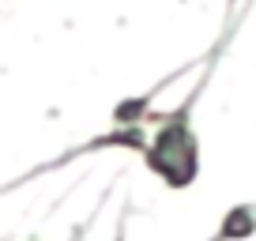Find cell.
Here are the masks:
<instances>
[{"mask_svg":"<svg viewBox=\"0 0 256 241\" xmlns=\"http://www.w3.org/2000/svg\"><path fill=\"white\" fill-rule=\"evenodd\" d=\"M200 90H204V80L188 90V98L177 110L147 117L154 124V136H147L144 166L166 188H188L200 177V140H196V128H192V110H196Z\"/></svg>","mask_w":256,"mask_h":241,"instance_id":"obj_1","label":"cell"},{"mask_svg":"<svg viewBox=\"0 0 256 241\" xmlns=\"http://www.w3.org/2000/svg\"><path fill=\"white\" fill-rule=\"evenodd\" d=\"M106 147H113V151H136V154H144V151H147V136H144V128H136V124H132V128H113V132H102V136L87 140V144L72 147V151H64L60 158L42 162V166H34L30 174L16 177V181H8V185H0V192H8V188H19V185H26V181H34V177L49 174V170L68 166V162H72V158H80V154H94V151H106Z\"/></svg>","mask_w":256,"mask_h":241,"instance_id":"obj_2","label":"cell"},{"mask_svg":"<svg viewBox=\"0 0 256 241\" xmlns=\"http://www.w3.org/2000/svg\"><path fill=\"white\" fill-rule=\"evenodd\" d=\"M248 238H256V204H234L222 211L208 241H248Z\"/></svg>","mask_w":256,"mask_h":241,"instance_id":"obj_3","label":"cell"},{"mask_svg":"<svg viewBox=\"0 0 256 241\" xmlns=\"http://www.w3.org/2000/svg\"><path fill=\"white\" fill-rule=\"evenodd\" d=\"M128 211H132V208H124V211H120V218H117V234H113V241H128V238H124V230H128Z\"/></svg>","mask_w":256,"mask_h":241,"instance_id":"obj_4","label":"cell"},{"mask_svg":"<svg viewBox=\"0 0 256 241\" xmlns=\"http://www.w3.org/2000/svg\"><path fill=\"white\" fill-rule=\"evenodd\" d=\"M90 222H94V215H90V218H87V222H83V226H76V234H72V241H80V238H83V234H87V226H90ZM26 241H42V238H26Z\"/></svg>","mask_w":256,"mask_h":241,"instance_id":"obj_5","label":"cell"},{"mask_svg":"<svg viewBox=\"0 0 256 241\" xmlns=\"http://www.w3.org/2000/svg\"><path fill=\"white\" fill-rule=\"evenodd\" d=\"M230 8H234V0H230Z\"/></svg>","mask_w":256,"mask_h":241,"instance_id":"obj_6","label":"cell"}]
</instances>
